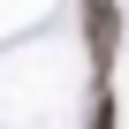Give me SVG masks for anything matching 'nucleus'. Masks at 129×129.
Masks as SVG:
<instances>
[{
	"instance_id": "f257e3e1",
	"label": "nucleus",
	"mask_w": 129,
	"mask_h": 129,
	"mask_svg": "<svg viewBox=\"0 0 129 129\" xmlns=\"http://www.w3.org/2000/svg\"><path fill=\"white\" fill-rule=\"evenodd\" d=\"M84 38H91V69L106 76V69H114V38H121L114 0H84Z\"/></svg>"
}]
</instances>
